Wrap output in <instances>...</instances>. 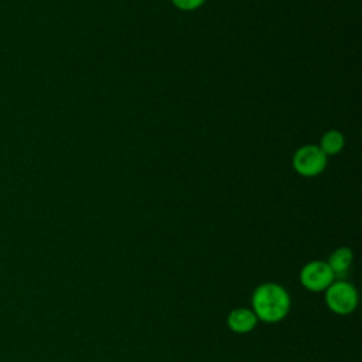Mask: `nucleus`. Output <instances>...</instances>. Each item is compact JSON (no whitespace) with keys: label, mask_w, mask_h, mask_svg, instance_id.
I'll return each instance as SVG.
<instances>
[{"label":"nucleus","mask_w":362,"mask_h":362,"mask_svg":"<svg viewBox=\"0 0 362 362\" xmlns=\"http://www.w3.org/2000/svg\"><path fill=\"white\" fill-rule=\"evenodd\" d=\"M327 156L315 144L300 147L293 156V167L303 177H315L325 170Z\"/></svg>","instance_id":"3"},{"label":"nucleus","mask_w":362,"mask_h":362,"mask_svg":"<svg viewBox=\"0 0 362 362\" xmlns=\"http://www.w3.org/2000/svg\"><path fill=\"white\" fill-rule=\"evenodd\" d=\"M171 1L177 8L184 10V11L197 10L205 3V0H171Z\"/></svg>","instance_id":"8"},{"label":"nucleus","mask_w":362,"mask_h":362,"mask_svg":"<svg viewBox=\"0 0 362 362\" xmlns=\"http://www.w3.org/2000/svg\"><path fill=\"white\" fill-rule=\"evenodd\" d=\"M335 274L327 262L313 260L303 266L300 272V283L310 291H324L334 281Z\"/></svg>","instance_id":"4"},{"label":"nucleus","mask_w":362,"mask_h":362,"mask_svg":"<svg viewBox=\"0 0 362 362\" xmlns=\"http://www.w3.org/2000/svg\"><path fill=\"white\" fill-rule=\"evenodd\" d=\"M290 296L277 283H263L252 294L253 313L264 322L281 321L290 310Z\"/></svg>","instance_id":"1"},{"label":"nucleus","mask_w":362,"mask_h":362,"mask_svg":"<svg viewBox=\"0 0 362 362\" xmlns=\"http://www.w3.org/2000/svg\"><path fill=\"white\" fill-rule=\"evenodd\" d=\"M325 303L332 313L348 315L358 305V293L348 281H332L325 290Z\"/></svg>","instance_id":"2"},{"label":"nucleus","mask_w":362,"mask_h":362,"mask_svg":"<svg viewBox=\"0 0 362 362\" xmlns=\"http://www.w3.org/2000/svg\"><path fill=\"white\" fill-rule=\"evenodd\" d=\"M228 327L236 332V334H246L250 332L256 324H257V317L255 315V313L249 308H235L229 313L228 318H226Z\"/></svg>","instance_id":"5"},{"label":"nucleus","mask_w":362,"mask_h":362,"mask_svg":"<svg viewBox=\"0 0 362 362\" xmlns=\"http://www.w3.org/2000/svg\"><path fill=\"white\" fill-rule=\"evenodd\" d=\"M352 260H354V255H352V250L349 247H338L335 249L329 259H328V266L331 267L332 273L335 276H339V274H345L348 272V269L351 267L352 264Z\"/></svg>","instance_id":"6"},{"label":"nucleus","mask_w":362,"mask_h":362,"mask_svg":"<svg viewBox=\"0 0 362 362\" xmlns=\"http://www.w3.org/2000/svg\"><path fill=\"white\" fill-rule=\"evenodd\" d=\"M345 140L342 133L338 130H328L321 137V144L318 146L325 156H335L344 148Z\"/></svg>","instance_id":"7"}]
</instances>
